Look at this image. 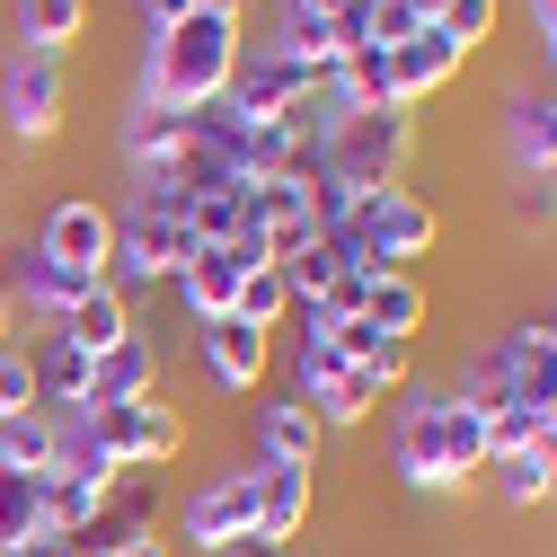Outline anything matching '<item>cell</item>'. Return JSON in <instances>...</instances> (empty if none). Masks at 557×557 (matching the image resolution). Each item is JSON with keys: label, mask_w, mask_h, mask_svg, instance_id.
Returning <instances> with one entry per match:
<instances>
[{"label": "cell", "mask_w": 557, "mask_h": 557, "mask_svg": "<svg viewBox=\"0 0 557 557\" xmlns=\"http://www.w3.org/2000/svg\"><path fill=\"white\" fill-rule=\"evenodd\" d=\"M398 478L425 486V496H443V486L478 478L486 460H496V443H486V416L460 398V389H416L407 416H398V443H389Z\"/></svg>", "instance_id": "cell-2"}, {"label": "cell", "mask_w": 557, "mask_h": 557, "mask_svg": "<svg viewBox=\"0 0 557 557\" xmlns=\"http://www.w3.org/2000/svg\"><path fill=\"white\" fill-rule=\"evenodd\" d=\"M195 336H203V372H213L222 389H265V372H274V336H265V327L203 319Z\"/></svg>", "instance_id": "cell-11"}, {"label": "cell", "mask_w": 557, "mask_h": 557, "mask_svg": "<svg viewBox=\"0 0 557 557\" xmlns=\"http://www.w3.org/2000/svg\"><path fill=\"white\" fill-rule=\"evenodd\" d=\"M203 239L177 222V213H151V203H133V213L115 222V248H107V284H169V274L195 257Z\"/></svg>", "instance_id": "cell-6"}, {"label": "cell", "mask_w": 557, "mask_h": 557, "mask_svg": "<svg viewBox=\"0 0 557 557\" xmlns=\"http://www.w3.org/2000/svg\"><path fill=\"white\" fill-rule=\"evenodd\" d=\"M0 345H10V301H0Z\"/></svg>", "instance_id": "cell-36"}, {"label": "cell", "mask_w": 557, "mask_h": 557, "mask_svg": "<svg viewBox=\"0 0 557 557\" xmlns=\"http://www.w3.org/2000/svg\"><path fill=\"white\" fill-rule=\"evenodd\" d=\"M89 416H98V443H107L115 469H160L186 443L177 407H160V398H124V407H89Z\"/></svg>", "instance_id": "cell-8"}, {"label": "cell", "mask_w": 557, "mask_h": 557, "mask_svg": "<svg viewBox=\"0 0 557 557\" xmlns=\"http://www.w3.org/2000/svg\"><path fill=\"white\" fill-rule=\"evenodd\" d=\"M186 10H203V0H143V27H151V36H160V27H177V18H186Z\"/></svg>", "instance_id": "cell-33"}, {"label": "cell", "mask_w": 557, "mask_h": 557, "mask_svg": "<svg viewBox=\"0 0 557 557\" xmlns=\"http://www.w3.org/2000/svg\"><path fill=\"white\" fill-rule=\"evenodd\" d=\"M425 284H416V274L407 265H381L372 274V284H363V319L381 327V336H398V345H416V327H425Z\"/></svg>", "instance_id": "cell-18"}, {"label": "cell", "mask_w": 557, "mask_h": 557, "mask_svg": "<svg viewBox=\"0 0 557 557\" xmlns=\"http://www.w3.org/2000/svg\"><path fill=\"white\" fill-rule=\"evenodd\" d=\"M0 557H89L81 540H62V531H36V540H18V548H0Z\"/></svg>", "instance_id": "cell-32"}, {"label": "cell", "mask_w": 557, "mask_h": 557, "mask_svg": "<svg viewBox=\"0 0 557 557\" xmlns=\"http://www.w3.org/2000/svg\"><path fill=\"white\" fill-rule=\"evenodd\" d=\"M107 505H115V478L45 469V531H62V540H81V548H89V531L107 522Z\"/></svg>", "instance_id": "cell-15"}, {"label": "cell", "mask_w": 557, "mask_h": 557, "mask_svg": "<svg viewBox=\"0 0 557 557\" xmlns=\"http://www.w3.org/2000/svg\"><path fill=\"white\" fill-rule=\"evenodd\" d=\"M151 389H160V355H151L143 336L107 345L98 372H89V407H124V398H151Z\"/></svg>", "instance_id": "cell-19"}, {"label": "cell", "mask_w": 557, "mask_h": 557, "mask_svg": "<svg viewBox=\"0 0 557 557\" xmlns=\"http://www.w3.org/2000/svg\"><path fill=\"white\" fill-rule=\"evenodd\" d=\"M98 284H107L98 265H72V257H53V248H27V257H18V301H27V310H45V319L81 310Z\"/></svg>", "instance_id": "cell-12"}, {"label": "cell", "mask_w": 557, "mask_h": 557, "mask_svg": "<svg viewBox=\"0 0 557 557\" xmlns=\"http://www.w3.org/2000/svg\"><path fill=\"white\" fill-rule=\"evenodd\" d=\"M293 398H301V407L319 416V425H363L381 389H372V381H363L355 363H336V372H319V381H310V389H293Z\"/></svg>", "instance_id": "cell-25"}, {"label": "cell", "mask_w": 557, "mask_h": 557, "mask_svg": "<svg viewBox=\"0 0 557 557\" xmlns=\"http://www.w3.org/2000/svg\"><path fill=\"white\" fill-rule=\"evenodd\" d=\"M239 53H248L239 10H186L177 27H160V36H151L143 98L203 115V107H222V89H231V72H239Z\"/></svg>", "instance_id": "cell-1"}, {"label": "cell", "mask_w": 557, "mask_h": 557, "mask_svg": "<svg viewBox=\"0 0 557 557\" xmlns=\"http://www.w3.org/2000/svg\"><path fill=\"white\" fill-rule=\"evenodd\" d=\"M496 496L522 513V505H548L557 496V443H522V451H496Z\"/></svg>", "instance_id": "cell-23"}, {"label": "cell", "mask_w": 557, "mask_h": 557, "mask_svg": "<svg viewBox=\"0 0 557 557\" xmlns=\"http://www.w3.org/2000/svg\"><path fill=\"white\" fill-rule=\"evenodd\" d=\"M319 416L301 398H265L257 407V460H293V469H319Z\"/></svg>", "instance_id": "cell-17"}, {"label": "cell", "mask_w": 557, "mask_h": 557, "mask_svg": "<svg viewBox=\"0 0 557 557\" xmlns=\"http://www.w3.org/2000/svg\"><path fill=\"white\" fill-rule=\"evenodd\" d=\"M434 27H443V45L478 53L486 36H496V0H443V10H434Z\"/></svg>", "instance_id": "cell-30"}, {"label": "cell", "mask_w": 557, "mask_h": 557, "mask_svg": "<svg viewBox=\"0 0 557 557\" xmlns=\"http://www.w3.org/2000/svg\"><path fill=\"white\" fill-rule=\"evenodd\" d=\"M107 557H169V540H160V531H124Z\"/></svg>", "instance_id": "cell-34"}, {"label": "cell", "mask_w": 557, "mask_h": 557, "mask_svg": "<svg viewBox=\"0 0 557 557\" xmlns=\"http://www.w3.org/2000/svg\"><path fill=\"white\" fill-rule=\"evenodd\" d=\"M27 355H36V398L45 407H89V355H81V345L72 336H45V345H27Z\"/></svg>", "instance_id": "cell-24"}, {"label": "cell", "mask_w": 557, "mask_h": 557, "mask_svg": "<svg viewBox=\"0 0 557 557\" xmlns=\"http://www.w3.org/2000/svg\"><path fill=\"white\" fill-rule=\"evenodd\" d=\"M203 10H239V0H203Z\"/></svg>", "instance_id": "cell-37"}, {"label": "cell", "mask_w": 557, "mask_h": 557, "mask_svg": "<svg viewBox=\"0 0 557 557\" xmlns=\"http://www.w3.org/2000/svg\"><path fill=\"white\" fill-rule=\"evenodd\" d=\"M27 407H45V398H36V355L0 345V425H10V416H27Z\"/></svg>", "instance_id": "cell-31"}, {"label": "cell", "mask_w": 557, "mask_h": 557, "mask_svg": "<svg viewBox=\"0 0 557 557\" xmlns=\"http://www.w3.org/2000/svg\"><path fill=\"white\" fill-rule=\"evenodd\" d=\"M231 319H239V327H265V336H274V327L293 319V284H284L274 265H248V274H239V293H231Z\"/></svg>", "instance_id": "cell-27"}, {"label": "cell", "mask_w": 557, "mask_h": 557, "mask_svg": "<svg viewBox=\"0 0 557 557\" xmlns=\"http://www.w3.org/2000/svg\"><path fill=\"white\" fill-rule=\"evenodd\" d=\"M53 336H72L81 355L98 363L107 345H124V336H133V310H124V293H115V284H98L81 310H62V319H53Z\"/></svg>", "instance_id": "cell-21"}, {"label": "cell", "mask_w": 557, "mask_h": 557, "mask_svg": "<svg viewBox=\"0 0 557 557\" xmlns=\"http://www.w3.org/2000/svg\"><path fill=\"white\" fill-rule=\"evenodd\" d=\"M239 274H248V265H239V248H231V239H213V248H195V257L169 274V284H177V301H186V310H195V327H203V319H231Z\"/></svg>", "instance_id": "cell-14"}, {"label": "cell", "mask_w": 557, "mask_h": 557, "mask_svg": "<svg viewBox=\"0 0 557 557\" xmlns=\"http://www.w3.org/2000/svg\"><path fill=\"white\" fill-rule=\"evenodd\" d=\"M310 98H319V72L293 62L284 45H248L239 72H231V89H222V107H231L239 124H284V115L310 107Z\"/></svg>", "instance_id": "cell-5"}, {"label": "cell", "mask_w": 557, "mask_h": 557, "mask_svg": "<svg viewBox=\"0 0 557 557\" xmlns=\"http://www.w3.org/2000/svg\"><path fill=\"white\" fill-rule=\"evenodd\" d=\"M327 239H336V257L355 265V274H381V265L425 257V248L443 239V213H434L425 195H407V186H372V195L345 203V222H336Z\"/></svg>", "instance_id": "cell-3"}, {"label": "cell", "mask_w": 557, "mask_h": 557, "mask_svg": "<svg viewBox=\"0 0 557 557\" xmlns=\"http://www.w3.org/2000/svg\"><path fill=\"white\" fill-rule=\"evenodd\" d=\"M540 10V36H548V62H557V0H531Z\"/></svg>", "instance_id": "cell-35"}, {"label": "cell", "mask_w": 557, "mask_h": 557, "mask_svg": "<svg viewBox=\"0 0 557 557\" xmlns=\"http://www.w3.org/2000/svg\"><path fill=\"white\" fill-rule=\"evenodd\" d=\"M10 27L27 53H72L89 27V0H10Z\"/></svg>", "instance_id": "cell-20"}, {"label": "cell", "mask_w": 557, "mask_h": 557, "mask_svg": "<svg viewBox=\"0 0 557 557\" xmlns=\"http://www.w3.org/2000/svg\"><path fill=\"white\" fill-rule=\"evenodd\" d=\"M327 115V107H319ZM416 160V107H363V115H327V143H319V169L345 186V195H372V186H398Z\"/></svg>", "instance_id": "cell-4"}, {"label": "cell", "mask_w": 557, "mask_h": 557, "mask_svg": "<svg viewBox=\"0 0 557 557\" xmlns=\"http://www.w3.org/2000/svg\"><path fill=\"white\" fill-rule=\"evenodd\" d=\"M248 496H257V531H248V540L284 548V540L310 531V469H293V460H257V469H248Z\"/></svg>", "instance_id": "cell-10"}, {"label": "cell", "mask_w": 557, "mask_h": 557, "mask_svg": "<svg viewBox=\"0 0 557 557\" xmlns=\"http://www.w3.org/2000/svg\"><path fill=\"white\" fill-rule=\"evenodd\" d=\"M36 531H45V478L0 469V548H18V540H36Z\"/></svg>", "instance_id": "cell-29"}, {"label": "cell", "mask_w": 557, "mask_h": 557, "mask_svg": "<svg viewBox=\"0 0 557 557\" xmlns=\"http://www.w3.org/2000/svg\"><path fill=\"white\" fill-rule=\"evenodd\" d=\"M460 62H469V53H460V45H443V27L425 18V27L407 36V45H389V89H398V107L434 98V89H443V81L460 72Z\"/></svg>", "instance_id": "cell-13"}, {"label": "cell", "mask_w": 557, "mask_h": 557, "mask_svg": "<svg viewBox=\"0 0 557 557\" xmlns=\"http://www.w3.org/2000/svg\"><path fill=\"white\" fill-rule=\"evenodd\" d=\"M0 469H27V478L53 469V407H27L0 425Z\"/></svg>", "instance_id": "cell-28"}, {"label": "cell", "mask_w": 557, "mask_h": 557, "mask_svg": "<svg viewBox=\"0 0 557 557\" xmlns=\"http://www.w3.org/2000/svg\"><path fill=\"white\" fill-rule=\"evenodd\" d=\"M36 248H53V257H72V265H98V274H107L115 213H107V203H89V195H72V203H53V213H45V239H36Z\"/></svg>", "instance_id": "cell-16"}, {"label": "cell", "mask_w": 557, "mask_h": 557, "mask_svg": "<svg viewBox=\"0 0 557 557\" xmlns=\"http://www.w3.org/2000/svg\"><path fill=\"white\" fill-rule=\"evenodd\" d=\"M505 143L531 177H557V89H531L513 98V124H505Z\"/></svg>", "instance_id": "cell-22"}, {"label": "cell", "mask_w": 557, "mask_h": 557, "mask_svg": "<svg viewBox=\"0 0 557 557\" xmlns=\"http://www.w3.org/2000/svg\"><path fill=\"white\" fill-rule=\"evenodd\" d=\"M186 143H195V115H186V107H160V98H143V107H133V124H124V151L143 160V169L169 160V151H186Z\"/></svg>", "instance_id": "cell-26"}, {"label": "cell", "mask_w": 557, "mask_h": 557, "mask_svg": "<svg viewBox=\"0 0 557 557\" xmlns=\"http://www.w3.org/2000/svg\"><path fill=\"white\" fill-rule=\"evenodd\" d=\"M248 531H257V496H248V469H222V478H203L195 496H186V513H177V540H186V548H203V557L239 548Z\"/></svg>", "instance_id": "cell-9"}, {"label": "cell", "mask_w": 557, "mask_h": 557, "mask_svg": "<svg viewBox=\"0 0 557 557\" xmlns=\"http://www.w3.org/2000/svg\"><path fill=\"white\" fill-rule=\"evenodd\" d=\"M62 107H72L62 98V53H27L18 45L10 62H0V124H10L18 143H53Z\"/></svg>", "instance_id": "cell-7"}]
</instances>
